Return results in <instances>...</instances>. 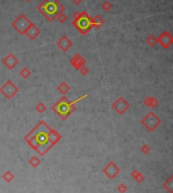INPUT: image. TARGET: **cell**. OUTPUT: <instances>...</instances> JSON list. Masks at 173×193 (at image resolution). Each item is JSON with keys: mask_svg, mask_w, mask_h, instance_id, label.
I'll return each instance as SVG.
<instances>
[{"mask_svg": "<svg viewBox=\"0 0 173 193\" xmlns=\"http://www.w3.org/2000/svg\"><path fill=\"white\" fill-rule=\"evenodd\" d=\"M39 10L50 21L54 20L60 12H63L64 7L58 0H45L39 6Z\"/></svg>", "mask_w": 173, "mask_h": 193, "instance_id": "3957f363", "label": "cell"}, {"mask_svg": "<svg viewBox=\"0 0 173 193\" xmlns=\"http://www.w3.org/2000/svg\"><path fill=\"white\" fill-rule=\"evenodd\" d=\"M157 43H159L164 49H168V48L173 44V37L168 32H164L160 37L157 39Z\"/></svg>", "mask_w": 173, "mask_h": 193, "instance_id": "30bf717a", "label": "cell"}, {"mask_svg": "<svg viewBox=\"0 0 173 193\" xmlns=\"http://www.w3.org/2000/svg\"><path fill=\"white\" fill-rule=\"evenodd\" d=\"M118 191L121 193H126L128 191V187L126 186L124 184H119L118 186Z\"/></svg>", "mask_w": 173, "mask_h": 193, "instance_id": "4316f807", "label": "cell"}, {"mask_svg": "<svg viewBox=\"0 0 173 193\" xmlns=\"http://www.w3.org/2000/svg\"><path fill=\"white\" fill-rule=\"evenodd\" d=\"M40 30L38 29L37 26L34 24V23H32L29 26V29H27V30H25V32H24V34H27V37H29L30 40H35V37H38V35L40 34Z\"/></svg>", "mask_w": 173, "mask_h": 193, "instance_id": "5bb4252c", "label": "cell"}, {"mask_svg": "<svg viewBox=\"0 0 173 193\" xmlns=\"http://www.w3.org/2000/svg\"><path fill=\"white\" fill-rule=\"evenodd\" d=\"M79 72H80L83 76H85V75H87L88 73H89V69H88L87 66L84 65V66H82V67H81L80 69H79Z\"/></svg>", "mask_w": 173, "mask_h": 193, "instance_id": "484cf974", "label": "cell"}, {"mask_svg": "<svg viewBox=\"0 0 173 193\" xmlns=\"http://www.w3.org/2000/svg\"><path fill=\"white\" fill-rule=\"evenodd\" d=\"M135 180H136V181L138 182V183H141V182H143L144 180H145V177H144L143 174H141V173L139 172L138 175H137V176L135 177Z\"/></svg>", "mask_w": 173, "mask_h": 193, "instance_id": "f1b7e54d", "label": "cell"}, {"mask_svg": "<svg viewBox=\"0 0 173 193\" xmlns=\"http://www.w3.org/2000/svg\"><path fill=\"white\" fill-rule=\"evenodd\" d=\"M18 63H19L18 59H17L13 54H8L3 60H2V64L6 66L9 70L14 69V68L18 65Z\"/></svg>", "mask_w": 173, "mask_h": 193, "instance_id": "8fae6325", "label": "cell"}, {"mask_svg": "<svg viewBox=\"0 0 173 193\" xmlns=\"http://www.w3.org/2000/svg\"><path fill=\"white\" fill-rule=\"evenodd\" d=\"M111 7H113V5H111V3H109L108 1H105L102 4V8L104 11H108L109 9H111Z\"/></svg>", "mask_w": 173, "mask_h": 193, "instance_id": "83f0119b", "label": "cell"}, {"mask_svg": "<svg viewBox=\"0 0 173 193\" xmlns=\"http://www.w3.org/2000/svg\"><path fill=\"white\" fill-rule=\"evenodd\" d=\"M74 2L78 4V3H80V2H81V0H74Z\"/></svg>", "mask_w": 173, "mask_h": 193, "instance_id": "4dcf8cb0", "label": "cell"}, {"mask_svg": "<svg viewBox=\"0 0 173 193\" xmlns=\"http://www.w3.org/2000/svg\"><path fill=\"white\" fill-rule=\"evenodd\" d=\"M2 178H3L5 181L7 182V183H9V182H11L12 180L14 178V175L11 173L10 171H6L5 173L2 175Z\"/></svg>", "mask_w": 173, "mask_h": 193, "instance_id": "44dd1931", "label": "cell"}, {"mask_svg": "<svg viewBox=\"0 0 173 193\" xmlns=\"http://www.w3.org/2000/svg\"><path fill=\"white\" fill-rule=\"evenodd\" d=\"M29 165H30L32 167H34V168H37V167L40 166V158H38V157L34 156V157H32V158L29 159Z\"/></svg>", "mask_w": 173, "mask_h": 193, "instance_id": "d6986e66", "label": "cell"}, {"mask_svg": "<svg viewBox=\"0 0 173 193\" xmlns=\"http://www.w3.org/2000/svg\"><path fill=\"white\" fill-rule=\"evenodd\" d=\"M17 92H18L17 86L10 80H7L6 83L2 85L1 88H0V93L7 99H11L12 97H14V95Z\"/></svg>", "mask_w": 173, "mask_h": 193, "instance_id": "52a82bcc", "label": "cell"}, {"mask_svg": "<svg viewBox=\"0 0 173 193\" xmlns=\"http://www.w3.org/2000/svg\"><path fill=\"white\" fill-rule=\"evenodd\" d=\"M151 151V149H150V147L148 145H143V146L141 147V152L143 153L144 155H147L149 154V152Z\"/></svg>", "mask_w": 173, "mask_h": 193, "instance_id": "d4e9b609", "label": "cell"}, {"mask_svg": "<svg viewBox=\"0 0 173 193\" xmlns=\"http://www.w3.org/2000/svg\"><path fill=\"white\" fill-rule=\"evenodd\" d=\"M69 90H70V86L66 82H62L59 86H58V91H59L60 93H62L63 95L67 94V93L69 92Z\"/></svg>", "mask_w": 173, "mask_h": 193, "instance_id": "e0dca14e", "label": "cell"}, {"mask_svg": "<svg viewBox=\"0 0 173 193\" xmlns=\"http://www.w3.org/2000/svg\"><path fill=\"white\" fill-rule=\"evenodd\" d=\"M70 64L73 66V68L76 70H79L82 66H84L86 64V60L82 57L80 54H76L71 58L70 60Z\"/></svg>", "mask_w": 173, "mask_h": 193, "instance_id": "7c38bea8", "label": "cell"}, {"mask_svg": "<svg viewBox=\"0 0 173 193\" xmlns=\"http://www.w3.org/2000/svg\"><path fill=\"white\" fill-rule=\"evenodd\" d=\"M163 187L169 193H173V176H170L169 179L164 182Z\"/></svg>", "mask_w": 173, "mask_h": 193, "instance_id": "2e32d148", "label": "cell"}, {"mask_svg": "<svg viewBox=\"0 0 173 193\" xmlns=\"http://www.w3.org/2000/svg\"><path fill=\"white\" fill-rule=\"evenodd\" d=\"M87 96H88V94H85L84 96H81L80 98L76 99V100H74L73 102H71V101H69V99L64 95V96H62V97H61L59 100L54 104V105H52L51 109H52L53 111H55V112L57 113V115L59 116L61 119L65 120V119L67 118L71 113H73L75 111L76 103L79 102V101L82 100V99L86 98Z\"/></svg>", "mask_w": 173, "mask_h": 193, "instance_id": "7a4b0ae2", "label": "cell"}, {"mask_svg": "<svg viewBox=\"0 0 173 193\" xmlns=\"http://www.w3.org/2000/svg\"><path fill=\"white\" fill-rule=\"evenodd\" d=\"M91 22H92V26H95V27H100L104 23L103 19L99 15H96L94 18H91Z\"/></svg>", "mask_w": 173, "mask_h": 193, "instance_id": "ac0fdd59", "label": "cell"}, {"mask_svg": "<svg viewBox=\"0 0 173 193\" xmlns=\"http://www.w3.org/2000/svg\"><path fill=\"white\" fill-rule=\"evenodd\" d=\"M102 171L109 179H113V178H116V175L119 174L121 170H119V168L113 163V162H109V163L103 168Z\"/></svg>", "mask_w": 173, "mask_h": 193, "instance_id": "9c48e42d", "label": "cell"}, {"mask_svg": "<svg viewBox=\"0 0 173 193\" xmlns=\"http://www.w3.org/2000/svg\"><path fill=\"white\" fill-rule=\"evenodd\" d=\"M147 43H148L149 45H151V47H154V45L157 44V37H154V35H150L148 39H147Z\"/></svg>", "mask_w": 173, "mask_h": 193, "instance_id": "603a6c76", "label": "cell"}, {"mask_svg": "<svg viewBox=\"0 0 173 193\" xmlns=\"http://www.w3.org/2000/svg\"><path fill=\"white\" fill-rule=\"evenodd\" d=\"M30 74H32V72H30V70L27 69V67L22 68V69L20 70V72H19V75L21 76L24 79H27V78L30 76Z\"/></svg>", "mask_w": 173, "mask_h": 193, "instance_id": "ffe728a7", "label": "cell"}, {"mask_svg": "<svg viewBox=\"0 0 173 193\" xmlns=\"http://www.w3.org/2000/svg\"><path fill=\"white\" fill-rule=\"evenodd\" d=\"M143 102L146 106L152 107V108H155L159 104V101L157 100V98H155L154 96H147V97L144 99Z\"/></svg>", "mask_w": 173, "mask_h": 193, "instance_id": "9a60e30c", "label": "cell"}, {"mask_svg": "<svg viewBox=\"0 0 173 193\" xmlns=\"http://www.w3.org/2000/svg\"><path fill=\"white\" fill-rule=\"evenodd\" d=\"M113 108L119 114H124L130 108V103L124 97H119L113 103Z\"/></svg>", "mask_w": 173, "mask_h": 193, "instance_id": "ba28073f", "label": "cell"}, {"mask_svg": "<svg viewBox=\"0 0 173 193\" xmlns=\"http://www.w3.org/2000/svg\"><path fill=\"white\" fill-rule=\"evenodd\" d=\"M46 109H47V106H46L45 103H43V102H39L37 104V106H35V110L39 113H44L46 111Z\"/></svg>", "mask_w": 173, "mask_h": 193, "instance_id": "7402d4cb", "label": "cell"}, {"mask_svg": "<svg viewBox=\"0 0 173 193\" xmlns=\"http://www.w3.org/2000/svg\"><path fill=\"white\" fill-rule=\"evenodd\" d=\"M62 136L57 131L51 128L45 121L40 120L29 134L25 136V142L40 154L46 155L49 150L60 141Z\"/></svg>", "mask_w": 173, "mask_h": 193, "instance_id": "6da1fadb", "label": "cell"}, {"mask_svg": "<svg viewBox=\"0 0 173 193\" xmlns=\"http://www.w3.org/2000/svg\"><path fill=\"white\" fill-rule=\"evenodd\" d=\"M141 123L148 129L149 131H154L161 124V119L155 114L153 111H150L145 117L141 120Z\"/></svg>", "mask_w": 173, "mask_h": 193, "instance_id": "5b68a950", "label": "cell"}, {"mask_svg": "<svg viewBox=\"0 0 173 193\" xmlns=\"http://www.w3.org/2000/svg\"><path fill=\"white\" fill-rule=\"evenodd\" d=\"M72 45H73L72 40H71L68 37H66V35L62 37L57 42V45L60 48L61 51H63V52H66V51L69 50L70 48L72 47Z\"/></svg>", "mask_w": 173, "mask_h": 193, "instance_id": "4fadbf2b", "label": "cell"}, {"mask_svg": "<svg viewBox=\"0 0 173 193\" xmlns=\"http://www.w3.org/2000/svg\"><path fill=\"white\" fill-rule=\"evenodd\" d=\"M32 24L29 18L24 14H20L16 19L12 22V26L14 27L20 34H24L25 30L29 29V26Z\"/></svg>", "mask_w": 173, "mask_h": 193, "instance_id": "8992f818", "label": "cell"}, {"mask_svg": "<svg viewBox=\"0 0 173 193\" xmlns=\"http://www.w3.org/2000/svg\"><path fill=\"white\" fill-rule=\"evenodd\" d=\"M57 18L61 22V23H64L66 20H67V16H66V15L63 13V12H60V13L57 15Z\"/></svg>", "mask_w": 173, "mask_h": 193, "instance_id": "cb8c5ba5", "label": "cell"}, {"mask_svg": "<svg viewBox=\"0 0 173 193\" xmlns=\"http://www.w3.org/2000/svg\"><path fill=\"white\" fill-rule=\"evenodd\" d=\"M73 25L82 34H86L87 32L92 29V22H91V17L89 16L87 12H81V13L74 14V21Z\"/></svg>", "mask_w": 173, "mask_h": 193, "instance_id": "277c9868", "label": "cell"}, {"mask_svg": "<svg viewBox=\"0 0 173 193\" xmlns=\"http://www.w3.org/2000/svg\"><path fill=\"white\" fill-rule=\"evenodd\" d=\"M138 173H139L138 170H133V172H132V173H131V176L135 179V177H136L137 175H138Z\"/></svg>", "mask_w": 173, "mask_h": 193, "instance_id": "f546056e", "label": "cell"}]
</instances>
